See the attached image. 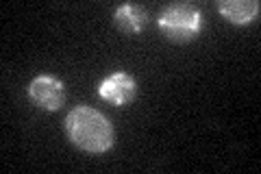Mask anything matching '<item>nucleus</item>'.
<instances>
[{"label": "nucleus", "instance_id": "1", "mask_svg": "<svg viewBox=\"0 0 261 174\" xmlns=\"http://www.w3.org/2000/svg\"><path fill=\"white\" fill-rule=\"evenodd\" d=\"M65 133L76 148L85 153H107L116 144V131L105 115L87 105L74 107L65 118Z\"/></svg>", "mask_w": 261, "mask_h": 174}, {"label": "nucleus", "instance_id": "2", "mask_svg": "<svg viewBox=\"0 0 261 174\" xmlns=\"http://www.w3.org/2000/svg\"><path fill=\"white\" fill-rule=\"evenodd\" d=\"M202 13L192 3H172L166 9H161L157 24L161 33L172 41H190L202 31Z\"/></svg>", "mask_w": 261, "mask_h": 174}, {"label": "nucleus", "instance_id": "3", "mask_svg": "<svg viewBox=\"0 0 261 174\" xmlns=\"http://www.w3.org/2000/svg\"><path fill=\"white\" fill-rule=\"evenodd\" d=\"M29 98L33 105H37L44 111H57L65 103V85L61 79L53 74H42L35 77L29 85Z\"/></svg>", "mask_w": 261, "mask_h": 174}, {"label": "nucleus", "instance_id": "4", "mask_svg": "<svg viewBox=\"0 0 261 174\" xmlns=\"http://www.w3.org/2000/svg\"><path fill=\"white\" fill-rule=\"evenodd\" d=\"M135 94H137V83L126 72H113L111 77L100 81V85H98V96L116 107L128 105L135 98Z\"/></svg>", "mask_w": 261, "mask_h": 174}, {"label": "nucleus", "instance_id": "5", "mask_svg": "<svg viewBox=\"0 0 261 174\" xmlns=\"http://www.w3.org/2000/svg\"><path fill=\"white\" fill-rule=\"evenodd\" d=\"M146 22H148V11L142 5L124 3L113 11V24L126 35H140L146 29Z\"/></svg>", "mask_w": 261, "mask_h": 174}, {"label": "nucleus", "instance_id": "6", "mask_svg": "<svg viewBox=\"0 0 261 174\" xmlns=\"http://www.w3.org/2000/svg\"><path fill=\"white\" fill-rule=\"evenodd\" d=\"M259 0H220L218 11L231 24H250L259 15Z\"/></svg>", "mask_w": 261, "mask_h": 174}]
</instances>
